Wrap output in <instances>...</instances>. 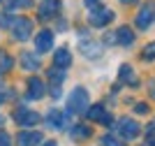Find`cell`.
<instances>
[{
	"label": "cell",
	"mask_w": 155,
	"mask_h": 146,
	"mask_svg": "<svg viewBox=\"0 0 155 146\" xmlns=\"http://www.w3.org/2000/svg\"><path fill=\"white\" fill-rule=\"evenodd\" d=\"M9 70H12V58L7 56L5 51H0V74H5Z\"/></svg>",
	"instance_id": "obj_18"
},
{
	"label": "cell",
	"mask_w": 155,
	"mask_h": 146,
	"mask_svg": "<svg viewBox=\"0 0 155 146\" xmlns=\"http://www.w3.org/2000/svg\"><path fill=\"white\" fill-rule=\"evenodd\" d=\"M146 111H148V107H146L143 102H139V104H137V114H146Z\"/></svg>",
	"instance_id": "obj_27"
},
{
	"label": "cell",
	"mask_w": 155,
	"mask_h": 146,
	"mask_svg": "<svg viewBox=\"0 0 155 146\" xmlns=\"http://www.w3.org/2000/svg\"><path fill=\"white\" fill-rule=\"evenodd\" d=\"M86 114H88V118H91V121H100V123H104V125H111V116L107 114V109L100 107V104L91 107Z\"/></svg>",
	"instance_id": "obj_12"
},
{
	"label": "cell",
	"mask_w": 155,
	"mask_h": 146,
	"mask_svg": "<svg viewBox=\"0 0 155 146\" xmlns=\"http://www.w3.org/2000/svg\"><path fill=\"white\" fill-rule=\"evenodd\" d=\"M120 2H134V0H120Z\"/></svg>",
	"instance_id": "obj_29"
},
{
	"label": "cell",
	"mask_w": 155,
	"mask_h": 146,
	"mask_svg": "<svg viewBox=\"0 0 155 146\" xmlns=\"http://www.w3.org/2000/svg\"><path fill=\"white\" fill-rule=\"evenodd\" d=\"M143 58H155V42L143 49Z\"/></svg>",
	"instance_id": "obj_25"
},
{
	"label": "cell",
	"mask_w": 155,
	"mask_h": 146,
	"mask_svg": "<svg viewBox=\"0 0 155 146\" xmlns=\"http://www.w3.org/2000/svg\"><path fill=\"white\" fill-rule=\"evenodd\" d=\"M58 9H60V0H44V2L39 5V19H42V21L51 19Z\"/></svg>",
	"instance_id": "obj_10"
},
{
	"label": "cell",
	"mask_w": 155,
	"mask_h": 146,
	"mask_svg": "<svg viewBox=\"0 0 155 146\" xmlns=\"http://www.w3.org/2000/svg\"><path fill=\"white\" fill-rule=\"evenodd\" d=\"M32 5V0H9L7 2V7L9 9H26V7Z\"/></svg>",
	"instance_id": "obj_21"
},
{
	"label": "cell",
	"mask_w": 155,
	"mask_h": 146,
	"mask_svg": "<svg viewBox=\"0 0 155 146\" xmlns=\"http://www.w3.org/2000/svg\"><path fill=\"white\" fill-rule=\"evenodd\" d=\"M86 109H88V93H86V88L77 86L67 97V111L70 114H81Z\"/></svg>",
	"instance_id": "obj_1"
},
{
	"label": "cell",
	"mask_w": 155,
	"mask_h": 146,
	"mask_svg": "<svg viewBox=\"0 0 155 146\" xmlns=\"http://www.w3.org/2000/svg\"><path fill=\"white\" fill-rule=\"evenodd\" d=\"M102 146H123V141L118 139V137H114V134H104L102 137Z\"/></svg>",
	"instance_id": "obj_22"
},
{
	"label": "cell",
	"mask_w": 155,
	"mask_h": 146,
	"mask_svg": "<svg viewBox=\"0 0 155 146\" xmlns=\"http://www.w3.org/2000/svg\"><path fill=\"white\" fill-rule=\"evenodd\" d=\"M46 127H51V130H63L67 125V118L60 109H49V114H46Z\"/></svg>",
	"instance_id": "obj_6"
},
{
	"label": "cell",
	"mask_w": 155,
	"mask_h": 146,
	"mask_svg": "<svg viewBox=\"0 0 155 146\" xmlns=\"http://www.w3.org/2000/svg\"><path fill=\"white\" fill-rule=\"evenodd\" d=\"M114 35H116V42H118V44H123V46H130L132 42H134V32L130 30L127 25L118 28V32H114Z\"/></svg>",
	"instance_id": "obj_15"
},
{
	"label": "cell",
	"mask_w": 155,
	"mask_h": 146,
	"mask_svg": "<svg viewBox=\"0 0 155 146\" xmlns=\"http://www.w3.org/2000/svg\"><path fill=\"white\" fill-rule=\"evenodd\" d=\"M14 121H16V125H21V127H30V125H35V123L39 121V116H37V111H32V109L21 107V109L14 111Z\"/></svg>",
	"instance_id": "obj_4"
},
{
	"label": "cell",
	"mask_w": 155,
	"mask_h": 146,
	"mask_svg": "<svg viewBox=\"0 0 155 146\" xmlns=\"http://www.w3.org/2000/svg\"><path fill=\"white\" fill-rule=\"evenodd\" d=\"M53 65L58 67V70H65V67H70L72 65V53L67 49H58L53 53Z\"/></svg>",
	"instance_id": "obj_13"
},
{
	"label": "cell",
	"mask_w": 155,
	"mask_h": 146,
	"mask_svg": "<svg viewBox=\"0 0 155 146\" xmlns=\"http://www.w3.org/2000/svg\"><path fill=\"white\" fill-rule=\"evenodd\" d=\"M21 65H23V70L35 72V70H39V58L35 53H30V51H23L21 53Z\"/></svg>",
	"instance_id": "obj_14"
},
{
	"label": "cell",
	"mask_w": 155,
	"mask_h": 146,
	"mask_svg": "<svg viewBox=\"0 0 155 146\" xmlns=\"http://www.w3.org/2000/svg\"><path fill=\"white\" fill-rule=\"evenodd\" d=\"M12 32H14V39L26 42V39L32 35V21L26 19V16H19V19L12 23Z\"/></svg>",
	"instance_id": "obj_2"
},
{
	"label": "cell",
	"mask_w": 155,
	"mask_h": 146,
	"mask_svg": "<svg viewBox=\"0 0 155 146\" xmlns=\"http://www.w3.org/2000/svg\"><path fill=\"white\" fill-rule=\"evenodd\" d=\"M84 2H86L88 9H97V7H100V0H84Z\"/></svg>",
	"instance_id": "obj_26"
},
{
	"label": "cell",
	"mask_w": 155,
	"mask_h": 146,
	"mask_svg": "<svg viewBox=\"0 0 155 146\" xmlns=\"http://www.w3.org/2000/svg\"><path fill=\"white\" fill-rule=\"evenodd\" d=\"M39 141H42V134L39 132H28V130H23V132L16 134V144L19 146H37Z\"/></svg>",
	"instance_id": "obj_11"
},
{
	"label": "cell",
	"mask_w": 155,
	"mask_h": 146,
	"mask_svg": "<svg viewBox=\"0 0 155 146\" xmlns=\"http://www.w3.org/2000/svg\"><path fill=\"white\" fill-rule=\"evenodd\" d=\"M35 49L37 53H46L53 49V32L51 30H42L39 35H35Z\"/></svg>",
	"instance_id": "obj_7"
},
{
	"label": "cell",
	"mask_w": 155,
	"mask_h": 146,
	"mask_svg": "<svg viewBox=\"0 0 155 146\" xmlns=\"http://www.w3.org/2000/svg\"><path fill=\"white\" fill-rule=\"evenodd\" d=\"M49 76H51V86H58V88H60V83H63V79H65V72H63V70H58V67H56V70L51 67Z\"/></svg>",
	"instance_id": "obj_17"
},
{
	"label": "cell",
	"mask_w": 155,
	"mask_h": 146,
	"mask_svg": "<svg viewBox=\"0 0 155 146\" xmlns=\"http://www.w3.org/2000/svg\"><path fill=\"white\" fill-rule=\"evenodd\" d=\"M0 2H2V0H0Z\"/></svg>",
	"instance_id": "obj_30"
},
{
	"label": "cell",
	"mask_w": 155,
	"mask_h": 146,
	"mask_svg": "<svg viewBox=\"0 0 155 146\" xmlns=\"http://www.w3.org/2000/svg\"><path fill=\"white\" fill-rule=\"evenodd\" d=\"M146 139H148L150 146H155V123L148 127V130H146Z\"/></svg>",
	"instance_id": "obj_23"
},
{
	"label": "cell",
	"mask_w": 155,
	"mask_h": 146,
	"mask_svg": "<svg viewBox=\"0 0 155 146\" xmlns=\"http://www.w3.org/2000/svg\"><path fill=\"white\" fill-rule=\"evenodd\" d=\"M81 51H86V56H97L100 53V44H95V42H81Z\"/></svg>",
	"instance_id": "obj_20"
},
{
	"label": "cell",
	"mask_w": 155,
	"mask_h": 146,
	"mask_svg": "<svg viewBox=\"0 0 155 146\" xmlns=\"http://www.w3.org/2000/svg\"><path fill=\"white\" fill-rule=\"evenodd\" d=\"M44 146H58V144H56V141H46Z\"/></svg>",
	"instance_id": "obj_28"
},
{
	"label": "cell",
	"mask_w": 155,
	"mask_h": 146,
	"mask_svg": "<svg viewBox=\"0 0 155 146\" xmlns=\"http://www.w3.org/2000/svg\"><path fill=\"white\" fill-rule=\"evenodd\" d=\"M70 134L74 137V139H84V137H88V134H91V130H88L86 125H74Z\"/></svg>",
	"instance_id": "obj_19"
},
{
	"label": "cell",
	"mask_w": 155,
	"mask_h": 146,
	"mask_svg": "<svg viewBox=\"0 0 155 146\" xmlns=\"http://www.w3.org/2000/svg\"><path fill=\"white\" fill-rule=\"evenodd\" d=\"M111 19H114V12H111L109 7H97V9H91V16H88L91 25H95V28L107 25Z\"/></svg>",
	"instance_id": "obj_3"
},
{
	"label": "cell",
	"mask_w": 155,
	"mask_h": 146,
	"mask_svg": "<svg viewBox=\"0 0 155 146\" xmlns=\"http://www.w3.org/2000/svg\"><path fill=\"white\" fill-rule=\"evenodd\" d=\"M120 79H123V81H130L132 86H137V76H134V70H132L130 65H123V67H120Z\"/></svg>",
	"instance_id": "obj_16"
},
{
	"label": "cell",
	"mask_w": 155,
	"mask_h": 146,
	"mask_svg": "<svg viewBox=\"0 0 155 146\" xmlns=\"http://www.w3.org/2000/svg\"><path fill=\"white\" fill-rule=\"evenodd\" d=\"M0 146H12V139H9V134L5 130H0Z\"/></svg>",
	"instance_id": "obj_24"
},
{
	"label": "cell",
	"mask_w": 155,
	"mask_h": 146,
	"mask_svg": "<svg viewBox=\"0 0 155 146\" xmlns=\"http://www.w3.org/2000/svg\"><path fill=\"white\" fill-rule=\"evenodd\" d=\"M153 14H155L153 5H143L141 9H139V14H137V28L146 30V28L150 25V21H153Z\"/></svg>",
	"instance_id": "obj_8"
},
{
	"label": "cell",
	"mask_w": 155,
	"mask_h": 146,
	"mask_svg": "<svg viewBox=\"0 0 155 146\" xmlns=\"http://www.w3.org/2000/svg\"><path fill=\"white\" fill-rule=\"evenodd\" d=\"M28 97L30 100H42L44 97V83L37 76H30L28 79Z\"/></svg>",
	"instance_id": "obj_9"
},
{
	"label": "cell",
	"mask_w": 155,
	"mask_h": 146,
	"mask_svg": "<svg viewBox=\"0 0 155 146\" xmlns=\"http://www.w3.org/2000/svg\"><path fill=\"white\" fill-rule=\"evenodd\" d=\"M116 130H118L120 137H125V139H134L137 134H139V123L132 121V118H120Z\"/></svg>",
	"instance_id": "obj_5"
}]
</instances>
